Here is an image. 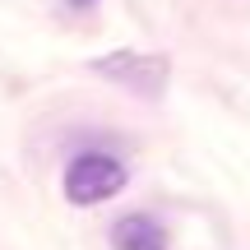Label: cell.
Returning a JSON list of instances; mask_svg holds the SVG:
<instances>
[{"instance_id":"cell-1","label":"cell","mask_w":250,"mask_h":250,"mask_svg":"<svg viewBox=\"0 0 250 250\" xmlns=\"http://www.w3.org/2000/svg\"><path fill=\"white\" fill-rule=\"evenodd\" d=\"M125 181H130V171H125L121 158H111V153H79V158H70L61 186H65L70 204L88 208V204H107L111 195H121Z\"/></svg>"},{"instance_id":"cell-4","label":"cell","mask_w":250,"mask_h":250,"mask_svg":"<svg viewBox=\"0 0 250 250\" xmlns=\"http://www.w3.org/2000/svg\"><path fill=\"white\" fill-rule=\"evenodd\" d=\"M70 5H88V0H70Z\"/></svg>"},{"instance_id":"cell-2","label":"cell","mask_w":250,"mask_h":250,"mask_svg":"<svg viewBox=\"0 0 250 250\" xmlns=\"http://www.w3.org/2000/svg\"><path fill=\"white\" fill-rule=\"evenodd\" d=\"M93 70L102 79L121 83V88L139 93V98H162L171 65H167V56H148V51H111V56H98Z\"/></svg>"},{"instance_id":"cell-3","label":"cell","mask_w":250,"mask_h":250,"mask_svg":"<svg viewBox=\"0 0 250 250\" xmlns=\"http://www.w3.org/2000/svg\"><path fill=\"white\" fill-rule=\"evenodd\" d=\"M111 246L116 250H167V232L158 218L148 213H130L111 227Z\"/></svg>"}]
</instances>
